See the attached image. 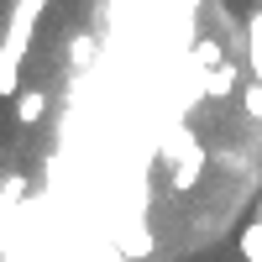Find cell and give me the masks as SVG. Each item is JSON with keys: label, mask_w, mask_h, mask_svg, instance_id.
Masks as SVG:
<instances>
[{"label": "cell", "mask_w": 262, "mask_h": 262, "mask_svg": "<svg viewBox=\"0 0 262 262\" xmlns=\"http://www.w3.org/2000/svg\"><path fill=\"white\" fill-rule=\"evenodd\" d=\"M42 116H48V95H42V90L16 95V121H21V126H37Z\"/></svg>", "instance_id": "obj_1"}, {"label": "cell", "mask_w": 262, "mask_h": 262, "mask_svg": "<svg viewBox=\"0 0 262 262\" xmlns=\"http://www.w3.org/2000/svg\"><path fill=\"white\" fill-rule=\"evenodd\" d=\"M247 63H252V79H262V11L247 27Z\"/></svg>", "instance_id": "obj_2"}, {"label": "cell", "mask_w": 262, "mask_h": 262, "mask_svg": "<svg viewBox=\"0 0 262 262\" xmlns=\"http://www.w3.org/2000/svg\"><path fill=\"white\" fill-rule=\"evenodd\" d=\"M231 90H236V63H221V69L205 79V95H210V100H221V95H231Z\"/></svg>", "instance_id": "obj_3"}, {"label": "cell", "mask_w": 262, "mask_h": 262, "mask_svg": "<svg viewBox=\"0 0 262 262\" xmlns=\"http://www.w3.org/2000/svg\"><path fill=\"white\" fill-rule=\"evenodd\" d=\"M90 58H95V32H84V37H74L69 63H74V69H90Z\"/></svg>", "instance_id": "obj_4"}, {"label": "cell", "mask_w": 262, "mask_h": 262, "mask_svg": "<svg viewBox=\"0 0 262 262\" xmlns=\"http://www.w3.org/2000/svg\"><path fill=\"white\" fill-rule=\"evenodd\" d=\"M242 111H247L252 121H262V79H252V84H247V95H242Z\"/></svg>", "instance_id": "obj_5"}]
</instances>
